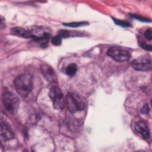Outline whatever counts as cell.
Here are the masks:
<instances>
[{
	"label": "cell",
	"mask_w": 152,
	"mask_h": 152,
	"mask_svg": "<svg viewBox=\"0 0 152 152\" xmlns=\"http://www.w3.org/2000/svg\"><path fill=\"white\" fill-rule=\"evenodd\" d=\"M150 111V108L148 104H145L140 109V112L142 114L147 115Z\"/></svg>",
	"instance_id": "2e32d148"
},
{
	"label": "cell",
	"mask_w": 152,
	"mask_h": 152,
	"mask_svg": "<svg viewBox=\"0 0 152 152\" xmlns=\"http://www.w3.org/2000/svg\"><path fill=\"white\" fill-rule=\"evenodd\" d=\"M49 95L55 109L61 110L65 107L66 100L59 88L56 86H53L50 89Z\"/></svg>",
	"instance_id": "277c9868"
},
{
	"label": "cell",
	"mask_w": 152,
	"mask_h": 152,
	"mask_svg": "<svg viewBox=\"0 0 152 152\" xmlns=\"http://www.w3.org/2000/svg\"><path fill=\"white\" fill-rule=\"evenodd\" d=\"M66 103L68 110L71 113L77 112L85 109V99L75 93H68L66 96Z\"/></svg>",
	"instance_id": "7a4b0ae2"
},
{
	"label": "cell",
	"mask_w": 152,
	"mask_h": 152,
	"mask_svg": "<svg viewBox=\"0 0 152 152\" xmlns=\"http://www.w3.org/2000/svg\"><path fill=\"white\" fill-rule=\"evenodd\" d=\"M132 16V17L136 18L137 20H140L141 21H145V22H150L151 21L150 20H148V19H146V18H144L143 17H140L137 15H131Z\"/></svg>",
	"instance_id": "ac0fdd59"
},
{
	"label": "cell",
	"mask_w": 152,
	"mask_h": 152,
	"mask_svg": "<svg viewBox=\"0 0 152 152\" xmlns=\"http://www.w3.org/2000/svg\"><path fill=\"white\" fill-rule=\"evenodd\" d=\"M62 43V38L59 35L54 36L52 39V43L54 46H59Z\"/></svg>",
	"instance_id": "5bb4252c"
},
{
	"label": "cell",
	"mask_w": 152,
	"mask_h": 152,
	"mask_svg": "<svg viewBox=\"0 0 152 152\" xmlns=\"http://www.w3.org/2000/svg\"><path fill=\"white\" fill-rule=\"evenodd\" d=\"M11 33L13 35L22 37L26 39H28V38L31 39L32 35H33V33L31 31L25 30L24 28L19 27L12 28L11 30Z\"/></svg>",
	"instance_id": "30bf717a"
},
{
	"label": "cell",
	"mask_w": 152,
	"mask_h": 152,
	"mask_svg": "<svg viewBox=\"0 0 152 152\" xmlns=\"http://www.w3.org/2000/svg\"><path fill=\"white\" fill-rule=\"evenodd\" d=\"M88 23L86 21H80V22H72L69 23H64V26L71 27H78L80 26H84L88 25Z\"/></svg>",
	"instance_id": "7c38bea8"
},
{
	"label": "cell",
	"mask_w": 152,
	"mask_h": 152,
	"mask_svg": "<svg viewBox=\"0 0 152 152\" xmlns=\"http://www.w3.org/2000/svg\"><path fill=\"white\" fill-rule=\"evenodd\" d=\"M58 35L61 37V38H68L71 36L70 31L66 30H61L59 31Z\"/></svg>",
	"instance_id": "9a60e30c"
},
{
	"label": "cell",
	"mask_w": 152,
	"mask_h": 152,
	"mask_svg": "<svg viewBox=\"0 0 152 152\" xmlns=\"http://www.w3.org/2000/svg\"><path fill=\"white\" fill-rule=\"evenodd\" d=\"M2 102L6 110L11 114H15L18 109L20 101L18 97L12 92H5L2 96Z\"/></svg>",
	"instance_id": "3957f363"
},
{
	"label": "cell",
	"mask_w": 152,
	"mask_h": 152,
	"mask_svg": "<svg viewBox=\"0 0 152 152\" xmlns=\"http://www.w3.org/2000/svg\"><path fill=\"white\" fill-rule=\"evenodd\" d=\"M14 133L9 126L1 122V137L4 141L10 140L14 138Z\"/></svg>",
	"instance_id": "9c48e42d"
},
{
	"label": "cell",
	"mask_w": 152,
	"mask_h": 152,
	"mask_svg": "<svg viewBox=\"0 0 152 152\" xmlns=\"http://www.w3.org/2000/svg\"><path fill=\"white\" fill-rule=\"evenodd\" d=\"M132 68L140 71H148L151 69V59L150 56H143L136 58L131 62Z\"/></svg>",
	"instance_id": "8992f818"
},
{
	"label": "cell",
	"mask_w": 152,
	"mask_h": 152,
	"mask_svg": "<svg viewBox=\"0 0 152 152\" xmlns=\"http://www.w3.org/2000/svg\"><path fill=\"white\" fill-rule=\"evenodd\" d=\"M140 46L142 48L145 49V50H149V51H151V49H152V46L151 45H147L145 43H141L140 44Z\"/></svg>",
	"instance_id": "d6986e66"
},
{
	"label": "cell",
	"mask_w": 152,
	"mask_h": 152,
	"mask_svg": "<svg viewBox=\"0 0 152 152\" xmlns=\"http://www.w3.org/2000/svg\"><path fill=\"white\" fill-rule=\"evenodd\" d=\"M134 129L143 138L147 140L150 138V131L147 124L144 121H140L137 122L134 126Z\"/></svg>",
	"instance_id": "ba28073f"
},
{
	"label": "cell",
	"mask_w": 152,
	"mask_h": 152,
	"mask_svg": "<svg viewBox=\"0 0 152 152\" xmlns=\"http://www.w3.org/2000/svg\"><path fill=\"white\" fill-rule=\"evenodd\" d=\"M14 84L17 93L20 96L26 97L32 90L33 86V77L28 73L20 74L15 79Z\"/></svg>",
	"instance_id": "6da1fadb"
},
{
	"label": "cell",
	"mask_w": 152,
	"mask_h": 152,
	"mask_svg": "<svg viewBox=\"0 0 152 152\" xmlns=\"http://www.w3.org/2000/svg\"><path fill=\"white\" fill-rule=\"evenodd\" d=\"M113 20L114 21V22L117 24V25H119L122 27H131V25L129 23L125 21H122V20H120L116 18H113Z\"/></svg>",
	"instance_id": "4fadbf2b"
},
{
	"label": "cell",
	"mask_w": 152,
	"mask_h": 152,
	"mask_svg": "<svg viewBox=\"0 0 152 152\" xmlns=\"http://www.w3.org/2000/svg\"><path fill=\"white\" fill-rule=\"evenodd\" d=\"M40 70L45 80L50 83H56L57 77L53 69L48 64L43 63L40 65Z\"/></svg>",
	"instance_id": "52a82bcc"
},
{
	"label": "cell",
	"mask_w": 152,
	"mask_h": 152,
	"mask_svg": "<svg viewBox=\"0 0 152 152\" xmlns=\"http://www.w3.org/2000/svg\"><path fill=\"white\" fill-rule=\"evenodd\" d=\"M144 36L145 37L149 40H151L152 39V31L151 28H148L145 30V31L144 32Z\"/></svg>",
	"instance_id": "e0dca14e"
},
{
	"label": "cell",
	"mask_w": 152,
	"mask_h": 152,
	"mask_svg": "<svg viewBox=\"0 0 152 152\" xmlns=\"http://www.w3.org/2000/svg\"><path fill=\"white\" fill-rule=\"evenodd\" d=\"M107 55L117 62H124L129 59L130 52L126 49L119 47H110L107 51Z\"/></svg>",
	"instance_id": "5b68a950"
},
{
	"label": "cell",
	"mask_w": 152,
	"mask_h": 152,
	"mask_svg": "<svg viewBox=\"0 0 152 152\" xmlns=\"http://www.w3.org/2000/svg\"><path fill=\"white\" fill-rule=\"evenodd\" d=\"M77 71V66L75 64L72 63L69 64L66 69H65V73L69 77H72L74 76Z\"/></svg>",
	"instance_id": "8fae6325"
}]
</instances>
